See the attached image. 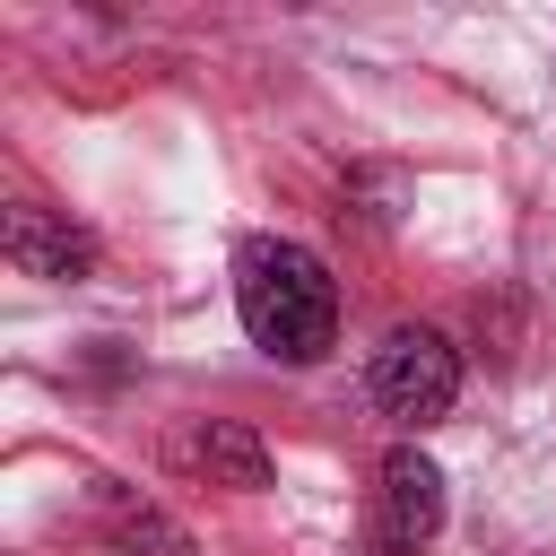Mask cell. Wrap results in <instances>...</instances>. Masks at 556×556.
Returning <instances> with one entry per match:
<instances>
[{"label":"cell","instance_id":"obj_4","mask_svg":"<svg viewBox=\"0 0 556 556\" xmlns=\"http://www.w3.org/2000/svg\"><path fill=\"white\" fill-rule=\"evenodd\" d=\"M434 530H443V469L417 443L382 452V478H374V547L382 556H417V547H434Z\"/></svg>","mask_w":556,"mask_h":556},{"label":"cell","instance_id":"obj_2","mask_svg":"<svg viewBox=\"0 0 556 556\" xmlns=\"http://www.w3.org/2000/svg\"><path fill=\"white\" fill-rule=\"evenodd\" d=\"M365 382H374V408H382L391 426H434V417H452V400H460V356H452V339H443L434 321H391Z\"/></svg>","mask_w":556,"mask_h":556},{"label":"cell","instance_id":"obj_1","mask_svg":"<svg viewBox=\"0 0 556 556\" xmlns=\"http://www.w3.org/2000/svg\"><path fill=\"white\" fill-rule=\"evenodd\" d=\"M235 313H243L252 348L278 365H321L339 348V287H330L321 252H304L287 235L235 243Z\"/></svg>","mask_w":556,"mask_h":556},{"label":"cell","instance_id":"obj_6","mask_svg":"<svg viewBox=\"0 0 556 556\" xmlns=\"http://www.w3.org/2000/svg\"><path fill=\"white\" fill-rule=\"evenodd\" d=\"M96 495V521H104V539L122 547V556H182V530L139 495V486H122V478H96L87 486Z\"/></svg>","mask_w":556,"mask_h":556},{"label":"cell","instance_id":"obj_5","mask_svg":"<svg viewBox=\"0 0 556 556\" xmlns=\"http://www.w3.org/2000/svg\"><path fill=\"white\" fill-rule=\"evenodd\" d=\"M0 252H9V269H26V278H61V287L96 278V235L70 226V217L43 208V200H9V217H0Z\"/></svg>","mask_w":556,"mask_h":556},{"label":"cell","instance_id":"obj_3","mask_svg":"<svg viewBox=\"0 0 556 556\" xmlns=\"http://www.w3.org/2000/svg\"><path fill=\"white\" fill-rule=\"evenodd\" d=\"M165 469L191 486H226V495H261L269 486V443L243 417H182L165 426Z\"/></svg>","mask_w":556,"mask_h":556}]
</instances>
